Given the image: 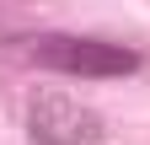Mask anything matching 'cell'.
Listing matches in <instances>:
<instances>
[{
  "instance_id": "6da1fadb",
  "label": "cell",
  "mask_w": 150,
  "mask_h": 145,
  "mask_svg": "<svg viewBox=\"0 0 150 145\" xmlns=\"http://www.w3.org/2000/svg\"><path fill=\"white\" fill-rule=\"evenodd\" d=\"M6 59H22L32 70H59V75H86V81H112V75H134L139 54L102 43V38H70V32H27V38L0 43Z\"/></svg>"
},
{
  "instance_id": "7a4b0ae2",
  "label": "cell",
  "mask_w": 150,
  "mask_h": 145,
  "mask_svg": "<svg viewBox=\"0 0 150 145\" xmlns=\"http://www.w3.org/2000/svg\"><path fill=\"white\" fill-rule=\"evenodd\" d=\"M27 134L38 145H102V124L64 92H32L27 97Z\"/></svg>"
}]
</instances>
